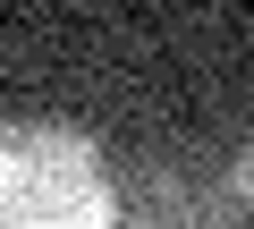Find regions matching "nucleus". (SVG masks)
I'll return each mask as SVG.
<instances>
[{"label":"nucleus","mask_w":254,"mask_h":229,"mask_svg":"<svg viewBox=\"0 0 254 229\" xmlns=\"http://www.w3.org/2000/svg\"><path fill=\"white\" fill-rule=\"evenodd\" d=\"M0 229H119V187L76 128H0Z\"/></svg>","instance_id":"1"},{"label":"nucleus","mask_w":254,"mask_h":229,"mask_svg":"<svg viewBox=\"0 0 254 229\" xmlns=\"http://www.w3.org/2000/svg\"><path fill=\"white\" fill-rule=\"evenodd\" d=\"M237 187H246V195H254V153H246V170H237Z\"/></svg>","instance_id":"2"}]
</instances>
